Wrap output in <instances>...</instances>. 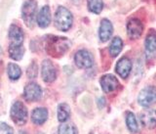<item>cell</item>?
<instances>
[{"label": "cell", "instance_id": "obj_12", "mask_svg": "<svg viewBox=\"0 0 156 134\" xmlns=\"http://www.w3.org/2000/svg\"><path fill=\"white\" fill-rule=\"evenodd\" d=\"M140 120L141 125L145 128L153 129L156 127V111L155 110H145L140 113Z\"/></svg>", "mask_w": 156, "mask_h": 134}, {"label": "cell", "instance_id": "obj_22", "mask_svg": "<svg viewBox=\"0 0 156 134\" xmlns=\"http://www.w3.org/2000/svg\"><path fill=\"white\" fill-rule=\"evenodd\" d=\"M126 125L128 126L129 130L132 133H136L139 130V125H138V121L136 120V117L133 113L128 112L126 115Z\"/></svg>", "mask_w": 156, "mask_h": 134}, {"label": "cell", "instance_id": "obj_8", "mask_svg": "<svg viewBox=\"0 0 156 134\" xmlns=\"http://www.w3.org/2000/svg\"><path fill=\"white\" fill-rule=\"evenodd\" d=\"M41 76L46 83H51L57 78V69L50 60H44L41 66Z\"/></svg>", "mask_w": 156, "mask_h": 134}, {"label": "cell", "instance_id": "obj_13", "mask_svg": "<svg viewBox=\"0 0 156 134\" xmlns=\"http://www.w3.org/2000/svg\"><path fill=\"white\" fill-rule=\"evenodd\" d=\"M132 67H133V65H132L130 59L127 57H123L117 62L115 71L122 78H127L132 71Z\"/></svg>", "mask_w": 156, "mask_h": 134}, {"label": "cell", "instance_id": "obj_14", "mask_svg": "<svg viewBox=\"0 0 156 134\" xmlns=\"http://www.w3.org/2000/svg\"><path fill=\"white\" fill-rule=\"evenodd\" d=\"M36 22L38 26L42 28L49 27V24H51V10L48 5H45L40 9L36 17Z\"/></svg>", "mask_w": 156, "mask_h": 134}, {"label": "cell", "instance_id": "obj_6", "mask_svg": "<svg viewBox=\"0 0 156 134\" xmlns=\"http://www.w3.org/2000/svg\"><path fill=\"white\" fill-rule=\"evenodd\" d=\"M42 97V88L35 82L27 83L23 89V99L27 102H36Z\"/></svg>", "mask_w": 156, "mask_h": 134}, {"label": "cell", "instance_id": "obj_25", "mask_svg": "<svg viewBox=\"0 0 156 134\" xmlns=\"http://www.w3.org/2000/svg\"><path fill=\"white\" fill-rule=\"evenodd\" d=\"M27 77L28 78H35L38 74V67L36 65L35 62H32L29 67L27 68Z\"/></svg>", "mask_w": 156, "mask_h": 134}, {"label": "cell", "instance_id": "obj_11", "mask_svg": "<svg viewBox=\"0 0 156 134\" xmlns=\"http://www.w3.org/2000/svg\"><path fill=\"white\" fill-rule=\"evenodd\" d=\"M101 85L102 90L105 93H110L116 90L119 87V81L112 74H105L101 78Z\"/></svg>", "mask_w": 156, "mask_h": 134}, {"label": "cell", "instance_id": "obj_23", "mask_svg": "<svg viewBox=\"0 0 156 134\" xmlns=\"http://www.w3.org/2000/svg\"><path fill=\"white\" fill-rule=\"evenodd\" d=\"M88 8L94 14H100L104 8L102 0H88Z\"/></svg>", "mask_w": 156, "mask_h": 134}, {"label": "cell", "instance_id": "obj_4", "mask_svg": "<svg viewBox=\"0 0 156 134\" xmlns=\"http://www.w3.org/2000/svg\"><path fill=\"white\" fill-rule=\"evenodd\" d=\"M10 117L15 125L19 126L24 125L28 117V112L26 105L21 101L14 102L10 110Z\"/></svg>", "mask_w": 156, "mask_h": 134}, {"label": "cell", "instance_id": "obj_15", "mask_svg": "<svg viewBox=\"0 0 156 134\" xmlns=\"http://www.w3.org/2000/svg\"><path fill=\"white\" fill-rule=\"evenodd\" d=\"M112 32H113V27H112L111 23L108 20L104 19L101 21V27H100V31H99V35L100 38L102 42L107 41L108 39H110Z\"/></svg>", "mask_w": 156, "mask_h": 134}, {"label": "cell", "instance_id": "obj_3", "mask_svg": "<svg viewBox=\"0 0 156 134\" xmlns=\"http://www.w3.org/2000/svg\"><path fill=\"white\" fill-rule=\"evenodd\" d=\"M37 2L35 0H27L22 6V19L26 26L29 28L34 27L36 21Z\"/></svg>", "mask_w": 156, "mask_h": 134}, {"label": "cell", "instance_id": "obj_1", "mask_svg": "<svg viewBox=\"0 0 156 134\" xmlns=\"http://www.w3.org/2000/svg\"><path fill=\"white\" fill-rule=\"evenodd\" d=\"M70 46V42L66 37L48 36L46 41V51L51 56L57 57L63 55Z\"/></svg>", "mask_w": 156, "mask_h": 134}, {"label": "cell", "instance_id": "obj_28", "mask_svg": "<svg viewBox=\"0 0 156 134\" xmlns=\"http://www.w3.org/2000/svg\"><path fill=\"white\" fill-rule=\"evenodd\" d=\"M73 1H74V0H73Z\"/></svg>", "mask_w": 156, "mask_h": 134}, {"label": "cell", "instance_id": "obj_10", "mask_svg": "<svg viewBox=\"0 0 156 134\" xmlns=\"http://www.w3.org/2000/svg\"><path fill=\"white\" fill-rule=\"evenodd\" d=\"M144 31V24L139 19L133 18L127 24V32H128V35L132 39L139 38Z\"/></svg>", "mask_w": 156, "mask_h": 134}, {"label": "cell", "instance_id": "obj_17", "mask_svg": "<svg viewBox=\"0 0 156 134\" xmlns=\"http://www.w3.org/2000/svg\"><path fill=\"white\" fill-rule=\"evenodd\" d=\"M9 57L14 61H21L23 54H24V47L23 45H14V44H9L8 47Z\"/></svg>", "mask_w": 156, "mask_h": 134}, {"label": "cell", "instance_id": "obj_19", "mask_svg": "<svg viewBox=\"0 0 156 134\" xmlns=\"http://www.w3.org/2000/svg\"><path fill=\"white\" fill-rule=\"evenodd\" d=\"M70 116V108L66 103H62L58 106V121L66 122Z\"/></svg>", "mask_w": 156, "mask_h": 134}, {"label": "cell", "instance_id": "obj_16", "mask_svg": "<svg viewBox=\"0 0 156 134\" xmlns=\"http://www.w3.org/2000/svg\"><path fill=\"white\" fill-rule=\"evenodd\" d=\"M48 110L46 108H36L31 113V121L34 125H41L47 121Z\"/></svg>", "mask_w": 156, "mask_h": 134}, {"label": "cell", "instance_id": "obj_5", "mask_svg": "<svg viewBox=\"0 0 156 134\" xmlns=\"http://www.w3.org/2000/svg\"><path fill=\"white\" fill-rule=\"evenodd\" d=\"M139 104L143 107H150L156 103V87L146 86L141 90L138 97Z\"/></svg>", "mask_w": 156, "mask_h": 134}, {"label": "cell", "instance_id": "obj_18", "mask_svg": "<svg viewBox=\"0 0 156 134\" xmlns=\"http://www.w3.org/2000/svg\"><path fill=\"white\" fill-rule=\"evenodd\" d=\"M7 74H8V77L11 79V80L13 81L18 80L22 76V69L17 64L9 63L7 66Z\"/></svg>", "mask_w": 156, "mask_h": 134}, {"label": "cell", "instance_id": "obj_2", "mask_svg": "<svg viewBox=\"0 0 156 134\" xmlns=\"http://www.w3.org/2000/svg\"><path fill=\"white\" fill-rule=\"evenodd\" d=\"M55 27L61 32H67L72 26L73 18L72 14L67 8L58 6L55 13Z\"/></svg>", "mask_w": 156, "mask_h": 134}, {"label": "cell", "instance_id": "obj_20", "mask_svg": "<svg viewBox=\"0 0 156 134\" xmlns=\"http://www.w3.org/2000/svg\"><path fill=\"white\" fill-rule=\"evenodd\" d=\"M123 48V41L120 37H114L109 45V54L111 57H116L119 55Z\"/></svg>", "mask_w": 156, "mask_h": 134}, {"label": "cell", "instance_id": "obj_27", "mask_svg": "<svg viewBox=\"0 0 156 134\" xmlns=\"http://www.w3.org/2000/svg\"><path fill=\"white\" fill-rule=\"evenodd\" d=\"M2 55V50H1V47H0V57H1Z\"/></svg>", "mask_w": 156, "mask_h": 134}, {"label": "cell", "instance_id": "obj_7", "mask_svg": "<svg viewBox=\"0 0 156 134\" xmlns=\"http://www.w3.org/2000/svg\"><path fill=\"white\" fill-rule=\"evenodd\" d=\"M75 65L80 69H90L94 64V57L88 50L82 49L76 52L74 56Z\"/></svg>", "mask_w": 156, "mask_h": 134}, {"label": "cell", "instance_id": "obj_9", "mask_svg": "<svg viewBox=\"0 0 156 134\" xmlns=\"http://www.w3.org/2000/svg\"><path fill=\"white\" fill-rule=\"evenodd\" d=\"M8 38L9 44H14V45H23L24 40V33L23 29L20 28L18 24H12L8 29Z\"/></svg>", "mask_w": 156, "mask_h": 134}, {"label": "cell", "instance_id": "obj_21", "mask_svg": "<svg viewBox=\"0 0 156 134\" xmlns=\"http://www.w3.org/2000/svg\"><path fill=\"white\" fill-rule=\"evenodd\" d=\"M145 49L148 53L156 51V32L151 31L145 39Z\"/></svg>", "mask_w": 156, "mask_h": 134}, {"label": "cell", "instance_id": "obj_24", "mask_svg": "<svg viewBox=\"0 0 156 134\" xmlns=\"http://www.w3.org/2000/svg\"><path fill=\"white\" fill-rule=\"evenodd\" d=\"M58 134H77V129L71 123H63L58 127Z\"/></svg>", "mask_w": 156, "mask_h": 134}, {"label": "cell", "instance_id": "obj_26", "mask_svg": "<svg viewBox=\"0 0 156 134\" xmlns=\"http://www.w3.org/2000/svg\"><path fill=\"white\" fill-rule=\"evenodd\" d=\"M13 128L5 122H0V134H13Z\"/></svg>", "mask_w": 156, "mask_h": 134}]
</instances>
